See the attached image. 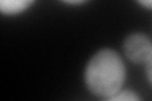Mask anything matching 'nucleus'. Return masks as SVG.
I'll use <instances>...</instances> for the list:
<instances>
[{
  "instance_id": "f257e3e1",
  "label": "nucleus",
  "mask_w": 152,
  "mask_h": 101,
  "mask_svg": "<svg viewBox=\"0 0 152 101\" xmlns=\"http://www.w3.org/2000/svg\"><path fill=\"white\" fill-rule=\"evenodd\" d=\"M127 77L122 56L110 48H102L90 57L84 70L88 90L99 97H109L121 91Z\"/></svg>"
},
{
  "instance_id": "f03ea898",
  "label": "nucleus",
  "mask_w": 152,
  "mask_h": 101,
  "mask_svg": "<svg viewBox=\"0 0 152 101\" xmlns=\"http://www.w3.org/2000/svg\"><path fill=\"white\" fill-rule=\"evenodd\" d=\"M123 53L133 63L146 65L152 54V41L145 33H131L123 41Z\"/></svg>"
},
{
  "instance_id": "7ed1b4c3",
  "label": "nucleus",
  "mask_w": 152,
  "mask_h": 101,
  "mask_svg": "<svg viewBox=\"0 0 152 101\" xmlns=\"http://www.w3.org/2000/svg\"><path fill=\"white\" fill-rule=\"evenodd\" d=\"M34 1L31 0H3L0 1V13L7 17H15L27 12Z\"/></svg>"
},
{
  "instance_id": "20e7f679",
  "label": "nucleus",
  "mask_w": 152,
  "mask_h": 101,
  "mask_svg": "<svg viewBox=\"0 0 152 101\" xmlns=\"http://www.w3.org/2000/svg\"><path fill=\"white\" fill-rule=\"evenodd\" d=\"M103 101H143L141 99V96L133 90H126L122 89L114 95L105 97Z\"/></svg>"
},
{
  "instance_id": "39448f33",
  "label": "nucleus",
  "mask_w": 152,
  "mask_h": 101,
  "mask_svg": "<svg viewBox=\"0 0 152 101\" xmlns=\"http://www.w3.org/2000/svg\"><path fill=\"white\" fill-rule=\"evenodd\" d=\"M145 68H146V77H147V81H148V84L152 86V54H151V57L148 58V61L146 62Z\"/></svg>"
},
{
  "instance_id": "423d86ee",
  "label": "nucleus",
  "mask_w": 152,
  "mask_h": 101,
  "mask_svg": "<svg viewBox=\"0 0 152 101\" xmlns=\"http://www.w3.org/2000/svg\"><path fill=\"white\" fill-rule=\"evenodd\" d=\"M141 7L147 8V9H152V0H145V1H138Z\"/></svg>"
},
{
  "instance_id": "0eeeda50",
  "label": "nucleus",
  "mask_w": 152,
  "mask_h": 101,
  "mask_svg": "<svg viewBox=\"0 0 152 101\" xmlns=\"http://www.w3.org/2000/svg\"><path fill=\"white\" fill-rule=\"evenodd\" d=\"M66 4H70V5H80V4H84V1H66Z\"/></svg>"
}]
</instances>
